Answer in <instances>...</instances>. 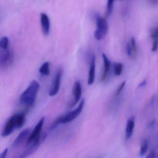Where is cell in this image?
<instances>
[{"mask_svg":"<svg viewBox=\"0 0 158 158\" xmlns=\"http://www.w3.org/2000/svg\"><path fill=\"white\" fill-rule=\"evenodd\" d=\"M147 84V80L146 79L143 80L139 85L138 87H141L144 86L146 85V84Z\"/></svg>","mask_w":158,"mask_h":158,"instance_id":"27","label":"cell"},{"mask_svg":"<svg viewBox=\"0 0 158 158\" xmlns=\"http://www.w3.org/2000/svg\"><path fill=\"white\" fill-rule=\"evenodd\" d=\"M40 23L43 34L45 35H48L50 30V21L46 13H42L40 14Z\"/></svg>","mask_w":158,"mask_h":158,"instance_id":"11","label":"cell"},{"mask_svg":"<svg viewBox=\"0 0 158 158\" xmlns=\"http://www.w3.org/2000/svg\"><path fill=\"white\" fill-rule=\"evenodd\" d=\"M158 48V40L156 39L154 40L153 42V44H152V52H155L157 50Z\"/></svg>","mask_w":158,"mask_h":158,"instance_id":"22","label":"cell"},{"mask_svg":"<svg viewBox=\"0 0 158 158\" xmlns=\"http://www.w3.org/2000/svg\"><path fill=\"white\" fill-rule=\"evenodd\" d=\"M146 158H157L156 152L155 151H152L151 152L149 153H148L147 155Z\"/></svg>","mask_w":158,"mask_h":158,"instance_id":"23","label":"cell"},{"mask_svg":"<svg viewBox=\"0 0 158 158\" xmlns=\"http://www.w3.org/2000/svg\"><path fill=\"white\" fill-rule=\"evenodd\" d=\"M40 138L41 137L39 138L31 144L27 145L28 146V148L25 150L23 152L16 158H26L32 153H34L39 147L40 144Z\"/></svg>","mask_w":158,"mask_h":158,"instance_id":"9","label":"cell"},{"mask_svg":"<svg viewBox=\"0 0 158 158\" xmlns=\"http://www.w3.org/2000/svg\"><path fill=\"white\" fill-rule=\"evenodd\" d=\"M8 152V149L6 148L3 152L1 154V156H0V158H6V156H7V154Z\"/></svg>","mask_w":158,"mask_h":158,"instance_id":"26","label":"cell"},{"mask_svg":"<svg viewBox=\"0 0 158 158\" xmlns=\"http://www.w3.org/2000/svg\"><path fill=\"white\" fill-rule=\"evenodd\" d=\"M50 63L49 62H45L40 68V73L43 76H48L50 72Z\"/></svg>","mask_w":158,"mask_h":158,"instance_id":"16","label":"cell"},{"mask_svg":"<svg viewBox=\"0 0 158 158\" xmlns=\"http://www.w3.org/2000/svg\"><path fill=\"white\" fill-rule=\"evenodd\" d=\"M16 124L17 129L21 128L23 126L26 122V115L24 113H19L16 114Z\"/></svg>","mask_w":158,"mask_h":158,"instance_id":"15","label":"cell"},{"mask_svg":"<svg viewBox=\"0 0 158 158\" xmlns=\"http://www.w3.org/2000/svg\"><path fill=\"white\" fill-rule=\"evenodd\" d=\"M62 75V70L59 68L54 76L53 82L51 88L50 90L49 95L50 97H53L57 95L60 90L61 81Z\"/></svg>","mask_w":158,"mask_h":158,"instance_id":"5","label":"cell"},{"mask_svg":"<svg viewBox=\"0 0 158 158\" xmlns=\"http://www.w3.org/2000/svg\"><path fill=\"white\" fill-rule=\"evenodd\" d=\"M97 28L94 33V36L98 40L103 39L107 35L109 30L108 23L105 18H102L98 14H95Z\"/></svg>","mask_w":158,"mask_h":158,"instance_id":"3","label":"cell"},{"mask_svg":"<svg viewBox=\"0 0 158 158\" xmlns=\"http://www.w3.org/2000/svg\"><path fill=\"white\" fill-rule=\"evenodd\" d=\"M44 122H45V117H42L39 121L38 123L35 127L33 132L31 133L30 135H29V137L27 139L26 143L27 146L40 137V133L42 131Z\"/></svg>","mask_w":158,"mask_h":158,"instance_id":"6","label":"cell"},{"mask_svg":"<svg viewBox=\"0 0 158 158\" xmlns=\"http://www.w3.org/2000/svg\"><path fill=\"white\" fill-rule=\"evenodd\" d=\"M135 126V118L132 117L129 118L127 123L126 127L125 137L126 139H128L132 137L134 132Z\"/></svg>","mask_w":158,"mask_h":158,"instance_id":"13","label":"cell"},{"mask_svg":"<svg viewBox=\"0 0 158 158\" xmlns=\"http://www.w3.org/2000/svg\"><path fill=\"white\" fill-rule=\"evenodd\" d=\"M39 89V83L36 80H33L20 96V103L27 107L33 106L35 102Z\"/></svg>","mask_w":158,"mask_h":158,"instance_id":"1","label":"cell"},{"mask_svg":"<svg viewBox=\"0 0 158 158\" xmlns=\"http://www.w3.org/2000/svg\"><path fill=\"white\" fill-rule=\"evenodd\" d=\"M114 1L113 0H109L107 2V10H106V17H108L109 15L112 12L113 9V5Z\"/></svg>","mask_w":158,"mask_h":158,"instance_id":"17","label":"cell"},{"mask_svg":"<svg viewBox=\"0 0 158 158\" xmlns=\"http://www.w3.org/2000/svg\"><path fill=\"white\" fill-rule=\"evenodd\" d=\"M14 52L10 45L4 48H0V65L6 69L13 62Z\"/></svg>","mask_w":158,"mask_h":158,"instance_id":"4","label":"cell"},{"mask_svg":"<svg viewBox=\"0 0 158 158\" xmlns=\"http://www.w3.org/2000/svg\"><path fill=\"white\" fill-rule=\"evenodd\" d=\"M131 50L132 52H136L137 51L136 47L135 40V38L132 37L131 39Z\"/></svg>","mask_w":158,"mask_h":158,"instance_id":"20","label":"cell"},{"mask_svg":"<svg viewBox=\"0 0 158 158\" xmlns=\"http://www.w3.org/2000/svg\"><path fill=\"white\" fill-rule=\"evenodd\" d=\"M73 99L70 107L73 108L75 106L80 100L82 96V86L81 83L79 81H77L74 84L73 89Z\"/></svg>","mask_w":158,"mask_h":158,"instance_id":"8","label":"cell"},{"mask_svg":"<svg viewBox=\"0 0 158 158\" xmlns=\"http://www.w3.org/2000/svg\"><path fill=\"white\" fill-rule=\"evenodd\" d=\"M151 36L152 38L154 39H158V27L155 29L153 32L152 33Z\"/></svg>","mask_w":158,"mask_h":158,"instance_id":"24","label":"cell"},{"mask_svg":"<svg viewBox=\"0 0 158 158\" xmlns=\"http://www.w3.org/2000/svg\"><path fill=\"white\" fill-rule=\"evenodd\" d=\"M148 143L147 141H144L141 144L139 151V155L143 157L147 153L148 149Z\"/></svg>","mask_w":158,"mask_h":158,"instance_id":"18","label":"cell"},{"mask_svg":"<svg viewBox=\"0 0 158 158\" xmlns=\"http://www.w3.org/2000/svg\"><path fill=\"white\" fill-rule=\"evenodd\" d=\"M102 58H103V62H104V71L102 76L101 81H104L106 79L108 75V73L110 66V62L108 59V57L106 54L104 53L102 54Z\"/></svg>","mask_w":158,"mask_h":158,"instance_id":"14","label":"cell"},{"mask_svg":"<svg viewBox=\"0 0 158 158\" xmlns=\"http://www.w3.org/2000/svg\"><path fill=\"white\" fill-rule=\"evenodd\" d=\"M126 52L127 55H129V56L131 55L132 50H131V46L128 43L127 44L126 46Z\"/></svg>","mask_w":158,"mask_h":158,"instance_id":"25","label":"cell"},{"mask_svg":"<svg viewBox=\"0 0 158 158\" xmlns=\"http://www.w3.org/2000/svg\"><path fill=\"white\" fill-rule=\"evenodd\" d=\"M15 129H17V124H16V114H15L11 116L8 119L3 128L2 136L4 137L8 136L11 135Z\"/></svg>","mask_w":158,"mask_h":158,"instance_id":"7","label":"cell"},{"mask_svg":"<svg viewBox=\"0 0 158 158\" xmlns=\"http://www.w3.org/2000/svg\"><path fill=\"white\" fill-rule=\"evenodd\" d=\"M123 64L122 63L114 64V73L116 76H120L123 71Z\"/></svg>","mask_w":158,"mask_h":158,"instance_id":"19","label":"cell"},{"mask_svg":"<svg viewBox=\"0 0 158 158\" xmlns=\"http://www.w3.org/2000/svg\"><path fill=\"white\" fill-rule=\"evenodd\" d=\"M96 58L93 53L90 54V64H89V72L88 84L89 85L94 83L95 79V67H96Z\"/></svg>","mask_w":158,"mask_h":158,"instance_id":"10","label":"cell"},{"mask_svg":"<svg viewBox=\"0 0 158 158\" xmlns=\"http://www.w3.org/2000/svg\"><path fill=\"white\" fill-rule=\"evenodd\" d=\"M31 131V129L29 128H26L22 131L20 134L18 135L14 142L13 143L12 147L15 148L20 146L24 141L27 137L28 136L29 133Z\"/></svg>","mask_w":158,"mask_h":158,"instance_id":"12","label":"cell"},{"mask_svg":"<svg viewBox=\"0 0 158 158\" xmlns=\"http://www.w3.org/2000/svg\"><path fill=\"white\" fill-rule=\"evenodd\" d=\"M85 103V100L83 99L80 102L78 107L76 108L75 110L69 112L66 114L61 115L57 118L52 124L51 128L53 129L55 128L59 124L69 123L73 121L81 114V112L84 109Z\"/></svg>","mask_w":158,"mask_h":158,"instance_id":"2","label":"cell"},{"mask_svg":"<svg viewBox=\"0 0 158 158\" xmlns=\"http://www.w3.org/2000/svg\"><path fill=\"white\" fill-rule=\"evenodd\" d=\"M126 82H123L122 83V84L119 86V87H118V89L116 90V92H115V96H118L120 95L121 92H122L123 89L124 87H125V85Z\"/></svg>","mask_w":158,"mask_h":158,"instance_id":"21","label":"cell"},{"mask_svg":"<svg viewBox=\"0 0 158 158\" xmlns=\"http://www.w3.org/2000/svg\"><path fill=\"white\" fill-rule=\"evenodd\" d=\"M157 158H158V154H157Z\"/></svg>","mask_w":158,"mask_h":158,"instance_id":"28","label":"cell"}]
</instances>
